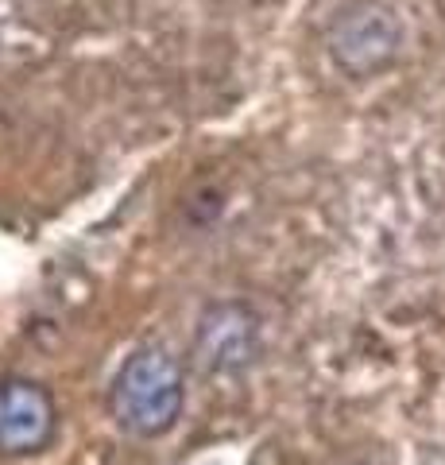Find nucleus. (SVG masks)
Wrapping results in <instances>:
<instances>
[{"mask_svg": "<svg viewBox=\"0 0 445 465\" xmlns=\"http://www.w3.org/2000/svg\"><path fill=\"white\" fill-rule=\"evenodd\" d=\"M186 384L179 361L163 345H143L112 381V419L136 439H160L175 427Z\"/></svg>", "mask_w": 445, "mask_h": 465, "instance_id": "obj_1", "label": "nucleus"}, {"mask_svg": "<svg viewBox=\"0 0 445 465\" xmlns=\"http://www.w3.org/2000/svg\"><path fill=\"white\" fill-rule=\"evenodd\" d=\"M260 353V318L248 302H213L194 333V361L202 372L233 376Z\"/></svg>", "mask_w": 445, "mask_h": 465, "instance_id": "obj_2", "label": "nucleus"}, {"mask_svg": "<svg viewBox=\"0 0 445 465\" xmlns=\"http://www.w3.org/2000/svg\"><path fill=\"white\" fill-rule=\"evenodd\" d=\"M54 423H59V411L47 388L24 376L0 381V454L5 458H27L47 450Z\"/></svg>", "mask_w": 445, "mask_h": 465, "instance_id": "obj_3", "label": "nucleus"}, {"mask_svg": "<svg viewBox=\"0 0 445 465\" xmlns=\"http://www.w3.org/2000/svg\"><path fill=\"white\" fill-rule=\"evenodd\" d=\"M329 47H334V58L344 70L364 74V70L383 66L399 51V24L387 8L364 5L356 12H344L337 20Z\"/></svg>", "mask_w": 445, "mask_h": 465, "instance_id": "obj_4", "label": "nucleus"}]
</instances>
